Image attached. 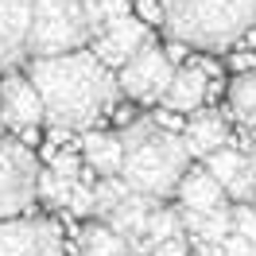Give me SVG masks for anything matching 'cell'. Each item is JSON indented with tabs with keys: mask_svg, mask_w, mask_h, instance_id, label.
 I'll return each instance as SVG.
<instances>
[{
	"mask_svg": "<svg viewBox=\"0 0 256 256\" xmlns=\"http://www.w3.org/2000/svg\"><path fill=\"white\" fill-rule=\"evenodd\" d=\"M39 198V163L12 136H0V218L28 214Z\"/></svg>",
	"mask_w": 256,
	"mask_h": 256,
	"instance_id": "obj_5",
	"label": "cell"
},
{
	"mask_svg": "<svg viewBox=\"0 0 256 256\" xmlns=\"http://www.w3.org/2000/svg\"><path fill=\"white\" fill-rule=\"evenodd\" d=\"M0 120L8 128H39L47 120V101L39 94V86L32 82V74H8L0 82Z\"/></svg>",
	"mask_w": 256,
	"mask_h": 256,
	"instance_id": "obj_8",
	"label": "cell"
},
{
	"mask_svg": "<svg viewBox=\"0 0 256 256\" xmlns=\"http://www.w3.org/2000/svg\"><path fill=\"white\" fill-rule=\"evenodd\" d=\"M229 66H233V70H256V54L252 50H233V54H229Z\"/></svg>",
	"mask_w": 256,
	"mask_h": 256,
	"instance_id": "obj_27",
	"label": "cell"
},
{
	"mask_svg": "<svg viewBox=\"0 0 256 256\" xmlns=\"http://www.w3.org/2000/svg\"><path fill=\"white\" fill-rule=\"evenodd\" d=\"M116 78H120L124 97H132V101H163L167 90H171V82H175V66H171L167 50L148 43V47H140L116 70Z\"/></svg>",
	"mask_w": 256,
	"mask_h": 256,
	"instance_id": "obj_6",
	"label": "cell"
},
{
	"mask_svg": "<svg viewBox=\"0 0 256 256\" xmlns=\"http://www.w3.org/2000/svg\"><path fill=\"white\" fill-rule=\"evenodd\" d=\"M132 12V0H86V16H90V32H94V39L101 32H109L112 24L120 16H128Z\"/></svg>",
	"mask_w": 256,
	"mask_h": 256,
	"instance_id": "obj_21",
	"label": "cell"
},
{
	"mask_svg": "<svg viewBox=\"0 0 256 256\" xmlns=\"http://www.w3.org/2000/svg\"><path fill=\"white\" fill-rule=\"evenodd\" d=\"M202 163L222 178L225 190L233 194L237 202H252V198H256V167H252V160H248V152L222 148V152H214V156L202 160Z\"/></svg>",
	"mask_w": 256,
	"mask_h": 256,
	"instance_id": "obj_11",
	"label": "cell"
},
{
	"mask_svg": "<svg viewBox=\"0 0 256 256\" xmlns=\"http://www.w3.org/2000/svg\"><path fill=\"white\" fill-rule=\"evenodd\" d=\"M152 210H156V198L144 190H128L124 202L112 210L109 225H116L124 237H132L140 248H144V229H148V218H152Z\"/></svg>",
	"mask_w": 256,
	"mask_h": 256,
	"instance_id": "obj_17",
	"label": "cell"
},
{
	"mask_svg": "<svg viewBox=\"0 0 256 256\" xmlns=\"http://www.w3.org/2000/svg\"><path fill=\"white\" fill-rule=\"evenodd\" d=\"M78 256H140V244H136L132 237H124L116 225L94 222V225L82 229Z\"/></svg>",
	"mask_w": 256,
	"mask_h": 256,
	"instance_id": "obj_13",
	"label": "cell"
},
{
	"mask_svg": "<svg viewBox=\"0 0 256 256\" xmlns=\"http://www.w3.org/2000/svg\"><path fill=\"white\" fill-rule=\"evenodd\" d=\"M94 43L86 0H35L32 35H28V58L66 54Z\"/></svg>",
	"mask_w": 256,
	"mask_h": 256,
	"instance_id": "obj_4",
	"label": "cell"
},
{
	"mask_svg": "<svg viewBox=\"0 0 256 256\" xmlns=\"http://www.w3.org/2000/svg\"><path fill=\"white\" fill-rule=\"evenodd\" d=\"M148 43H152L148 20H144V16H132V12H128V16H120L116 24H112L109 32L97 35L90 47H94V54H97V58H101L105 66L120 70V66H124L140 47H148Z\"/></svg>",
	"mask_w": 256,
	"mask_h": 256,
	"instance_id": "obj_9",
	"label": "cell"
},
{
	"mask_svg": "<svg viewBox=\"0 0 256 256\" xmlns=\"http://www.w3.org/2000/svg\"><path fill=\"white\" fill-rule=\"evenodd\" d=\"M182 136H186V144H190V152L198 160H210L214 152H222L229 144V128H225V120L218 112H194Z\"/></svg>",
	"mask_w": 256,
	"mask_h": 256,
	"instance_id": "obj_16",
	"label": "cell"
},
{
	"mask_svg": "<svg viewBox=\"0 0 256 256\" xmlns=\"http://www.w3.org/2000/svg\"><path fill=\"white\" fill-rule=\"evenodd\" d=\"M82 152H86V163L97 175H120V167H124V140H120V132H86L82 136Z\"/></svg>",
	"mask_w": 256,
	"mask_h": 256,
	"instance_id": "obj_15",
	"label": "cell"
},
{
	"mask_svg": "<svg viewBox=\"0 0 256 256\" xmlns=\"http://www.w3.org/2000/svg\"><path fill=\"white\" fill-rule=\"evenodd\" d=\"M136 16H144L148 24H163V4L160 0H136Z\"/></svg>",
	"mask_w": 256,
	"mask_h": 256,
	"instance_id": "obj_26",
	"label": "cell"
},
{
	"mask_svg": "<svg viewBox=\"0 0 256 256\" xmlns=\"http://www.w3.org/2000/svg\"><path fill=\"white\" fill-rule=\"evenodd\" d=\"M70 214H78V218H94L97 210V198H94V182H86V178H78L74 182V194H70Z\"/></svg>",
	"mask_w": 256,
	"mask_h": 256,
	"instance_id": "obj_23",
	"label": "cell"
},
{
	"mask_svg": "<svg viewBox=\"0 0 256 256\" xmlns=\"http://www.w3.org/2000/svg\"><path fill=\"white\" fill-rule=\"evenodd\" d=\"M178 233H186V225H182V210L156 206V210H152V218H148V229H144V244H148V248H156V244L178 237Z\"/></svg>",
	"mask_w": 256,
	"mask_h": 256,
	"instance_id": "obj_19",
	"label": "cell"
},
{
	"mask_svg": "<svg viewBox=\"0 0 256 256\" xmlns=\"http://www.w3.org/2000/svg\"><path fill=\"white\" fill-rule=\"evenodd\" d=\"M128 190H132V186H128V178H124V175H101V182H94V198H97L94 218L109 222L112 210L124 202V194H128Z\"/></svg>",
	"mask_w": 256,
	"mask_h": 256,
	"instance_id": "obj_20",
	"label": "cell"
},
{
	"mask_svg": "<svg viewBox=\"0 0 256 256\" xmlns=\"http://www.w3.org/2000/svg\"><path fill=\"white\" fill-rule=\"evenodd\" d=\"M175 194H178V210H194V214H210V210L229 206V202H225V198H229L225 182L210 171L206 163H202V167H190V171L182 175Z\"/></svg>",
	"mask_w": 256,
	"mask_h": 256,
	"instance_id": "obj_12",
	"label": "cell"
},
{
	"mask_svg": "<svg viewBox=\"0 0 256 256\" xmlns=\"http://www.w3.org/2000/svg\"><path fill=\"white\" fill-rule=\"evenodd\" d=\"M229 109L237 116V124L256 128V70H240L229 86Z\"/></svg>",
	"mask_w": 256,
	"mask_h": 256,
	"instance_id": "obj_18",
	"label": "cell"
},
{
	"mask_svg": "<svg viewBox=\"0 0 256 256\" xmlns=\"http://www.w3.org/2000/svg\"><path fill=\"white\" fill-rule=\"evenodd\" d=\"M0 256H62V229L50 218H0Z\"/></svg>",
	"mask_w": 256,
	"mask_h": 256,
	"instance_id": "obj_7",
	"label": "cell"
},
{
	"mask_svg": "<svg viewBox=\"0 0 256 256\" xmlns=\"http://www.w3.org/2000/svg\"><path fill=\"white\" fill-rule=\"evenodd\" d=\"M35 0H0V66H12L28 54Z\"/></svg>",
	"mask_w": 256,
	"mask_h": 256,
	"instance_id": "obj_10",
	"label": "cell"
},
{
	"mask_svg": "<svg viewBox=\"0 0 256 256\" xmlns=\"http://www.w3.org/2000/svg\"><path fill=\"white\" fill-rule=\"evenodd\" d=\"M248 160H252V167H256V140H252V148H248Z\"/></svg>",
	"mask_w": 256,
	"mask_h": 256,
	"instance_id": "obj_28",
	"label": "cell"
},
{
	"mask_svg": "<svg viewBox=\"0 0 256 256\" xmlns=\"http://www.w3.org/2000/svg\"><path fill=\"white\" fill-rule=\"evenodd\" d=\"M70 194H74V178L58 175L54 167L39 171V198H43L47 206H54V210H66V206H70Z\"/></svg>",
	"mask_w": 256,
	"mask_h": 256,
	"instance_id": "obj_22",
	"label": "cell"
},
{
	"mask_svg": "<svg viewBox=\"0 0 256 256\" xmlns=\"http://www.w3.org/2000/svg\"><path fill=\"white\" fill-rule=\"evenodd\" d=\"M28 74H32V82L39 86V94L47 101V120L54 128H66V132L90 128L124 94L120 78L112 74V66H105L94 54V47L32 58Z\"/></svg>",
	"mask_w": 256,
	"mask_h": 256,
	"instance_id": "obj_1",
	"label": "cell"
},
{
	"mask_svg": "<svg viewBox=\"0 0 256 256\" xmlns=\"http://www.w3.org/2000/svg\"><path fill=\"white\" fill-rule=\"evenodd\" d=\"M171 39L202 50L237 47L256 28V0H160Z\"/></svg>",
	"mask_w": 256,
	"mask_h": 256,
	"instance_id": "obj_3",
	"label": "cell"
},
{
	"mask_svg": "<svg viewBox=\"0 0 256 256\" xmlns=\"http://www.w3.org/2000/svg\"><path fill=\"white\" fill-rule=\"evenodd\" d=\"M190 248H194L190 233H178V237L163 240V244H156V248H152V256H190Z\"/></svg>",
	"mask_w": 256,
	"mask_h": 256,
	"instance_id": "obj_25",
	"label": "cell"
},
{
	"mask_svg": "<svg viewBox=\"0 0 256 256\" xmlns=\"http://www.w3.org/2000/svg\"><path fill=\"white\" fill-rule=\"evenodd\" d=\"M47 163L54 167V171H58V175L74 178V182H78V178H86V171H82V160L74 156V152H54V156H50Z\"/></svg>",
	"mask_w": 256,
	"mask_h": 256,
	"instance_id": "obj_24",
	"label": "cell"
},
{
	"mask_svg": "<svg viewBox=\"0 0 256 256\" xmlns=\"http://www.w3.org/2000/svg\"><path fill=\"white\" fill-rule=\"evenodd\" d=\"M190 256H202V252H190Z\"/></svg>",
	"mask_w": 256,
	"mask_h": 256,
	"instance_id": "obj_29",
	"label": "cell"
},
{
	"mask_svg": "<svg viewBox=\"0 0 256 256\" xmlns=\"http://www.w3.org/2000/svg\"><path fill=\"white\" fill-rule=\"evenodd\" d=\"M120 140H124L120 175L128 178L132 190H144L152 198H167V194L178 190V182L190 171V160H194L186 136H175L160 120H132L120 132Z\"/></svg>",
	"mask_w": 256,
	"mask_h": 256,
	"instance_id": "obj_2",
	"label": "cell"
},
{
	"mask_svg": "<svg viewBox=\"0 0 256 256\" xmlns=\"http://www.w3.org/2000/svg\"><path fill=\"white\" fill-rule=\"evenodd\" d=\"M210 94V74L206 66H178L175 70V82H171V90H167V109L171 112H194Z\"/></svg>",
	"mask_w": 256,
	"mask_h": 256,
	"instance_id": "obj_14",
	"label": "cell"
}]
</instances>
